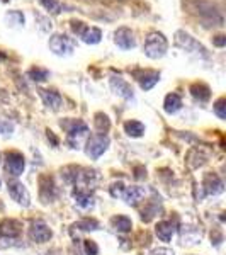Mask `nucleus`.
I'll use <instances>...</instances> for the list:
<instances>
[{"instance_id": "obj_1", "label": "nucleus", "mask_w": 226, "mask_h": 255, "mask_svg": "<svg viewBox=\"0 0 226 255\" xmlns=\"http://www.w3.org/2000/svg\"><path fill=\"white\" fill-rule=\"evenodd\" d=\"M167 48H168V41L162 32H150L145 41L143 51H145V55L148 58L158 60V58H162V56H165Z\"/></svg>"}, {"instance_id": "obj_2", "label": "nucleus", "mask_w": 226, "mask_h": 255, "mask_svg": "<svg viewBox=\"0 0 226 255\" xmlns=\"http://www.w3.org/2000/svg\"><path fill=\"white\" fill-rule=\"evenodd\" d=\"M61 128H65L68 133V143L72 148H77L80 143V138H84L89 133V126L79 119H70V121H61Z\"/></svg>"}, {"instance_id": "obj_3", "label": "nucleus", "mask_w": 226, "mask_h": 255, "mask_svg": "<svg viewBox=\"0 0 226 255\" xmlns=\"http://www.w3.org/2000/svg\"><path fill=\"white\" fill-rule=\"evenodd\" d=\"M108 146H109V138L106 136V134H92L87 141L85 153L92 160H97L106 150H108Z\"/></svg>"}, {"instance_id": "obj_4", "label": "nucleus", "mask_w": 226, "mask_h": 255, "mask_svg": "<svg viewBox=\"0 0 226 255\" xmlns=\"http://www.w3.org/2000/svg\"><path fill=\"white\" fill-rule=\"evenodd\" d=\"M7 187H9V194L15 203L20 204V206H24V208L29 206L31 196H29V192H27V189L24 184H20L19 180H9V182H7Z\"/></svg>"}, {"instance_id": "obj_5", "label": "nucleus", "mask_w": 226, "mask_h": 255, "mask_svg": "<svg viewBox=\"0 0 226 255\" xmlns=\"http://www.w3.org/2000/svg\"><path fill=\"white\" fill-rule=\"evenodd\" d=\"M24 167H26V162H24V155L19 153V151H7L5 155V170L7 174L12 177H19L24 172Z\"/></svg>"}, {"instance_id": "obj_6", "label": "nucleus", "mask_w": 226, "mask_h": 255, "mask_svg": "<svg viewBox=\"0 0 226 255\" xmlns=\"http://www.w3.org/2000/svg\"><path fill=\"white\" fill-rule=\"evenodd\" d=\"M175 43H177L180 48L186 49V51L201 53V55L206 56V48H204L201 43H197V41H196L194 38H192L191 34H187V32L177 31V34H175Z\"/></svg>"}, {"instance_id": "obj_7", "label": "nucleus", "mask_w": 226, "mask_h": 255, "mask_svg": "<svg viewBox=\"0 0 226 255\" xmlns=\"http://www.w3.org/2000/svg\"><path fill=\"white\" fill-rule=\"evenodd\" d=\"M53 237L51 228L44 223V221H32L31 228H29V238L36 244H44L49 238Z\"/></svg>"}, {"instance_id": "obj_8", "label": "nucleus", "mask_w": 226, "mask_h": 255, "mask_svg": "<svg viewBox=\"0 0 226 255\" xmlns=\"http://www.w3.org/2000/svg\"><path fill=\"white\" fill-rule=\"evenodd\" d=\"M49 49H51L55 55H70L73 51V43L70 41L67 36L63 34H55L49 39Z\"/></svg>"}, {"instance_id": "obj_9", "label": "nucleus", "mask_w": 226, "mask_h": 255, "mask_svg": "<svg viewBox=\"0 0 226 255\" xmlns=\"http://www.w3.org/2000/svg\"><path fill=\"white\" fill-rule=\"evenodd\" d=\"M114 43L121 49H133L136 46V39H134L133 31L128 29V27H119L114 32Z\"/></svg>"}, {"instance_id": "obj_10", "label": "nucleus", "mask_w": 226, "mask_h": 255, "mask_svg": "<svg viewBox=\"0 0 226 255\" xmlns=\"http://www.w3.org/2000/svg\"><path fill=\"white\" fill-rule=\"evenodd\" d=\"M203 187H204V191H206V194H209V196L221 194V192L225 191L223 180H221L216 174H213V172H208V174L204 175Z\"/></svg>"}, {"instance_id": "obj_11", "label": "nucleus", "mask_w": 226, "mask_h": 255, "mask_svg": "<svg viewBox=\"0 0 226 255\" xmlns=\"http://www.w3.org/2000/svg\"><path fill=\"white\" fill-rule=\"evenodd\" d=\"M134 77L139 82V87L143 90H150L155 87V84L160 80V73L155 70H141V72H134Z\"/></svg>"}, {"instance_id": "obj_12", "label": "nucleus", "mask_w": 226, "mask_h": 255, "mask_svg": "<svg viewBox=\"0 0 226 255\" xmlns=\"http://www.w3.org/2000/svg\"><path fill=\"white\" fill-rule=\"evenodd\" d=\"M20 228H22V226H20L19 221H15V220H3L2 223H0V233H2V238L3 240L9 238V242L19 238Z\"/></svg>"}, {"instance_id": "obj_13", "label": "nucleus", "mask_w": 226, "mask_h": 255, "mask_svg": "<svg viewBox=\"0 0 226 255\" xmlns=\"http://www.w3.org/2000/svg\"><path fill=\"white\" fill-rule=\"evenodd\" d=\"M111 87H113V90L119 97L126 99V101H133L134 99V94H133V90H131L129 84L126 80H122L121 77H113V79H111Z\"/></svg>"}, {"instance_id": "obj_14", "label": "nucleus", "mask_w": 226, "mask_h": 255, "mask_svg": "<svg viewBox=\"0 0 226 255\" xmlns=\"http://www.w3.org/2000/svg\"><path fill=\"white\" fill-rule=\"evenodd\" d=\"M75 187L77 189L73 191V199H75V203L84 209L92 208L94 206V196L90 194L89 189L84 187V186H75Z\"/></svg>"}, {"instance_id": "obj_15", "label": "nucleus", "mask_w": 226, "mask_h": 255, "mask_svg": "<svg viewBox=\"0 0 226 255\" xmlns=\"http://www.w3.org/2000/svg\"><path fill=\"white\" fill-rule=\"evenodd\" d=\"M146 191L145 187H139V186H131V187H126L124 192H122V197H124V201L129 204V206H136L139 201L145 197Z\"/></svg>"}, {"instance_id": "obj_16", "label": "nucleus", "mask_w": 226, "mask_h": 255, "mask_svg": "<svg viewBox=\"0 0 226 255\" xmlns=\"http://www.w3.org/2000/svg\"><path fill=\"white\" fill-rule=\"evenodd\" d=\"M39 96L43 99V102L51 109H60L61 104H63V99L56 90H39Z\"/></svg>"}, {"instance_id": "obj_17", "label": "nucleus", "mask_w": 226, "mask_h": 255, "mask_svg": "<svg viewBox=\"0 0 226 255\" xmlns=\"http://www.w3.org/2000/svg\"><path fill=\"white\" fill-rule=\"evenodd\" d=\"M175 233V225L172 221H160L157 225V237L162 242H170Z\"/></svg>"}, {"instance_id": "obj_18", "label": "nucleus", "mask_w": 226, "mask_h": 255, "mask_svg": "<svg viewBox=\"0 0 226 255\" xmlns=\"http://www.w3.org/2000/svg\"><path fill=\"white\" fill-rule=\"evenodd\" d=\"M111 225H113L114 230L119 233H128V232H131V228H133V221L124 215L113 216L111 218Z\"/></svg>"}, {"instance_id": "obj_19", "label": "nucleus", "mask_w": 226, "mask_h": 255, "mask_svg": "<svg viewBox=\"0 0 226 255\" xmlns=\"http://www.w3.org/2000/svg\"><path fill=\"white\" fill-rule=\"evenodd\" d=\"M163 109H165L167 114H175L182 109V99H180L179 94H168L165 97V102H163Z\"/></svg>"}, {"instance_id": "obj_20", "label": "nucleus", "mask_w": 226, "mask_h": 255, "mask_svg": "<svg viewBox=\"0 0 226 255\" xmlns=\"http://www.w3.org/2000/svg\"><path fill=\"white\" fill-rule=\"evenodd\" d=\"M203 237V232L199 228H194V226H184L182 230V244H189L194 245L201 240Z\"/></svg>"}, {"instance_id": "obj_21", "label": "nucleus", "mask_w": 226, "mask_h": 255, "mask_svg": "<svg viewBox=\"0 0 226 255\" xmlns=\"http://www.w3.org/2000/svg\"><path fill=\"white\" fill-rule=\"evenodd\" d=\"M80 38L87 44H97L99 41L102 39V31L99 29V27H85V29L80 32Z\"/></svg>"}, {"instance_id": "obj_22", "label": "nucleus", "mask_w": 226, "mask_h": 255, "mask_svg": "<svg viewBox=\"0 0 226 255\" xmlns=\"http://www.w3.org/2000/svg\"><path fill=\"white\" fill-rule=\"evenodd\" d=\"M124 131H126L128 136L138 138V136H143V133H145V126H143V123H139V121H126L124 123Z\"/></svg>"}, {"instance_id": "obj_23", "label": "nucleus", "mask_w": 226, "mask_h": 255, "mask_svg": "<svg viewBox=\"0 0 226 255\" xmlns=\"http://www.w3.org/2000/svg\"><path fill=\"white\" fill-rule=\"evenodd\" d=\"M191 94L201 102H206V101H209V97H211L209 87H208V85H204V84H194L191 87Z\"/></svg>"}, {"instance_id": "obj_24", "label": "nucleus", "mask_w": 226, "mask_h": 255, "mask_svg": "<svg viewBox=\"0 0 226 255\" xmlns=\"http://www.w3.org/2000/svg\"><path fill=\"white\" fill-rule=\"evenodd\" d=\"M94 123H96V128H97L99 134H104L106 131H108L109 128H111L109 118L106 116L104 113H97V114H96V119H94Z\"/></svg>"}, {"instance_id": "obj_25", "label": "nucleus", "mask_w": 226, "mask_h": 255, "mask_svg": "<svg viewBox=\"0 0 226 255\" xmlns=\"http://www.w3.org/2000/svg\"><path fill=\"white\" fill-rule=\"evenodd\" d=\"M75 228L82 230V232H94V230L101 228V225H99L96 220L85 218V220H82V221H79V223H75Z\"/></svg>"}, {"instance_id": "obj_26", "label": "nucleus", "mask_w": 226, "mask_h": 255, "mask_svg": "<svg viewBox=\"0 0 226 255\" xmlns=\"http://www.w3.org/2000/svg\"><path fill=\"white\" fill-rule=\"evenodd\" d=\"M27 75L31 77V80H34V82H44L48 79V70H43V68H31L29 70V73H27Z\"/></svg>"}, {"instance_id": "obj_27", "label": "nucleus", "mask_w": 226, "mask_h": 255, "mask_svg": "<svg viewBox=\"0 0 226 255\" xmlns=\"http://www.w3.org/2000/svg\"><path fill=\"white\" fill-rule=\"evenodd\" d=\"M225 104H226L225 97L218 99V101L215 102V113L220 119H226V106Z\"/></svg>"}, {"instance_id": "obj_28", "label": "nucleus", "mask_w": 226, "mask_h": 255, "mask_svg": "<svg viewBox=\"0 0 226 255\" xmlns=\"http://www.w3.org/2000/svg\"><path fill=\"white\" fill-rule=\"evenodd\" d=\"M84 250L87 255H99V247L94 240H84Z\"/></svg>"}, {"instance_id": "obj_29", "label": "nucleus", "mask_w": 226, "mask_h": 255, "mask_svg": "<svg viewBox=\"0 0 226 255\" xmlns=\"http://www.w3.org/2000/svg\"><path fill=\"white\" fill-rule=\"evenodd\" d=\"M122 192H124V184L122 182H116L111 186V196L113 197H121Z\"/></svg>"}, {"instance_id": "obj_30", "label": "nucleus", "mask_w": 226, "mask_h": 255, "mask_svg": "<svg viewBox=\"0 0 226 255\" xmlns=\"http://www.w3.org/2000/svg\"><path fill=\"white\" fill-rule=\"evenodd\" d=\"M148 255H174V250L167 249V247H160V249H153Z\"/></svg>"}, {"instance_id": "obj_31", "label": "nucleus", "mask_w": 226, "mask_h": 255, "mask_svg": "<svg viewBox=\"0 0 226 255\" xmlns=\"http://www.w3.org/2000/svg\"><path fill=\"white\" fill-rule=\"evenodd\" d=\"M41 3H43L48 10H55L56 7H58V0H41Z\"/></svg>"}, {"instance_id": "obj_32", "label": "nucleus", "mask_w": 226, "mask_h": 255, "mask_svg": "<svg viewBox=\"0 0 226 255\" xmlns=\"http://www.w3.org/2000/svg\"><path fill=\"white\" fill-rule=\"evenodd\" d=\"M12 129H14V126L10 123H0V133L2 134H10Z\"/></svg>"}, {"instance_id": "obj_33", "label": "nucleus", "mask_w": 226, "mask_h": 255, "mask_svg": "<svg viewBox=\"0 0 226 255\" xmlns=\"http://www.w3.org/2000/svg\"><path fill=\"white\" fill-rule=\"evenodd\" d=\"M213 43H215V44H216V46L223 48V46H225V44H226V38H225V36H223V34H220V36H216V38H215V39H213Z\"/></svg>"}, {"instance_id": "obj_34", "label": "nucleus", "mask_w": 226, "mask_h": 255, "mask_svg": "<svg viewBox=\"0 0 226 255\" xmlns=\"http://www.w3.org/2000/svg\"><path fill=\"white\" fill-rule=\"evenodd\" d=\"M211 240L215 242V245L218 247V245H221V242H223V235H221V233H218V232H215V235L211 233Z\"/></svg>"}]
</instances>
